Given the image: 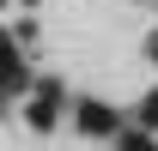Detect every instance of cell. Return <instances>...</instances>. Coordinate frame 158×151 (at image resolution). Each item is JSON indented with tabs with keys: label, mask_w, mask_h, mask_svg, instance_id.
Here are the masks:
<instances>
[{
	"label": "cell",
	"mask_w": 158,
	"mask_h": 151,
	"mask_svg": "<svg viewBox=\"0 0 158 151\" xmlns=\"http://www.w3.org/2000/svg\"><path fill=\"white\" fill-rule=\"evenodd\" d=\"M61 103H67V91H61V79H43L37 85V97H31V127H55L61 121Z\"/></svg>",
	"instance_id": "1"
},
{
	"label": "cell",
	"mask_w": 158,
	"mask_h": 151,
	"mask_svg": "<svg viewBox=\"0 0 158 151\" xmlns=\"http://www.w3.org/2000/svg\"><path fill=\"white\" fill-rule=\"evenodd\" d=\"M122 127V115L110 109V103H98V97H85V103H79V133H91V139H98V133H116Z\"/></svg>",
	"instance_id": "2"
},
{
	"label": "cell",
	"mask_w": 158,
	"mask_h": 151,
	"mask_svg": "<svg viewBox=\"0 0 158 151\" xmlns=\"http://www.w3.org/2000/svg\"><path fill=\"white\" fill-rule=\"evenodd\" d=\"M122 151H158V133H152V127H134V133H122Z\"/></svg>",
	"instance_id": "3"
},
{
	"label": "cell",
	"mask_w": 158,
	"mask_h": 151,
	"mask_svg": "<svg viewBox=\"0 0 158 151\" xmlns=\"http://www.w3.org/2000/svg\"><path fill=\"white\" fill-rule=\"evenodd\" d=\"M140 127L158 133V91H146V103H140Z\"/></svg>",
	"instance_id": "4"
},
{
	"label": "cell",
	"mask_w": 158,
	"mask_h": 151,
	"mask_svg": "<svg viewBox=\"0 0 158 151\" xmlns=\"http://www.w3.org/2000/svg\"><path fill=\"white\" fill-rule=\"evenodd\" d=\"M146 55H152V60H158V37H152V42H146Z\"/></svg>",
	"instance_id": "5"
}]
</instances>
